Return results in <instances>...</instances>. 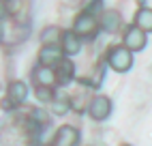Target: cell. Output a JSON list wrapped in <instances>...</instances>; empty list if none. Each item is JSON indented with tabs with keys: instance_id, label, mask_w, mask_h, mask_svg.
Here are the masks:
<instances>
[{
	"instance_id": "cell-3",
	"label": "cell",
	"mask_w": 152,
	"mask_h": 146,
	"mask_svg": "<svg viewBox=\"0 0 152 146\" xmlns=\"http://www.w3.org/2000/svg\"><path fill=\"white\" fill-rule=\"evenodd\" d=\"M146 41H148V35L141 28H137L135 24L129 26L124 30V35H122V45L126 49H131L133 54H137V52H141V49L146 47Z\"/></svg>"
},
{
	"instance_id": "cell-10",
	"label": "cell",
	"mask_w": 152,
	"mask_h": 146,
	"mask_svg": "<svg viewBox=\"0 0 152 146\" xmlns=\"http://www.w3.org/2000/svg\"><path fill=\"white\" fill-rule=\"evenodd\" d=\"M101 28L105 30V32L114 35L120 30V26H122V15H120L118 11H105L103 15H101Z\"/></svg>"
},
{
	"instance_id": "cell-1",
	"label": "cell",
	"mask_w": 152,
	"mask_h": 146,
	"mask_svg": "<svg viewBox=\"0 0 152 146\" xmlns=\"http://www.w3.org/2000/svg\"><path fill=\"white\" fill-rule=\"evenodd\" d=\"M107 65L116 73H126L133 67V52L126 49L124 45H114L107 52Z\"/></svg>"
},
{
	"instance_id": "cell-14",
	"label": "cell",
	"mask_w": 152,
	"mask_h": 146,
	"mask_svg": "<svg viewBox=\"0 0 152 146\" xmlns=\"http://www.w3.org/2000/svg\"><path fill=\"white\" fill-rule=\"evenodd\" d=\"M34 97L41 101V103H52V101L56 99L54 90H52V88H45V86H37V88H34Z\"/></svg>"
},
{
	"instance_id": "cell-4",
	"label": "cell",
	"mask_w": 152,
	"mask_h": 146,
	"mask_svg": "<svg viewBox=\"0 0 152 146\" xmlns=\"http://www.w3.org/2000/svg\"><path fill=\"white\" fill-rule=\"evenodd\" d=\"M99 26H101V24H99L90 13H79V15L75 17L73 28H71V30H73L77 37L86 39V37H92V35L96 32V28H99Z\"/></svg>"
},
{
	"instance_id": "cell-15",
	"label": "cell",
	"mask_w": 152,
	"mask_h": 146,
	"mask_svg": "<svg viewBox=\"0 0 152 146\" xmlns=\"http://www.w3.org/2000/svg\"><path fill=\"white\" fill-rule=\"evenodd\" d=\"M49 105H52V112H54V114L62 116V114H66V110L71 108V103H69V99H60V97H56L52 103H49Z\"/></svg>"
},
{
	"instance_id": "cell-8",
	"label": "cell",
	"mask_w": 152,
	"mask_h": 146,
	"mask_svg": "<svg viewBox=\"0 0 152 146\" xmlns=\"http://www.w3.org/2000/svg\"><path fill=\"white\" fill-rule=\"evenodd\" d=\"M7 97H9V101H11L13 105L24 103V101L28 99V86H26V82H22V80H13L11 84L7 86Z\"/></svg>"
},
{
	"instance_id": "cell-2",
	"label": "cell",
	"mask_w": 152,
	"mask_h": 146,
	"mask_svg": "<svg viewBox=\"0 0 152 146\" xmlns=\"http://www.w3.org/2000/svg\"><path fill=\"white\" fill-rule=\"evenodd\" d=\"M64 58H66V54H64V49H62L60 43H56V45H41V49H39V54H37L39 65L47 67V69H58V65Z\"/></svg>"
},
{
	"instance_id": "cell-13",
	"label": "cell",
	"mask_w": 152,
	"mask_h": 146,
	"mask_svg": "<svg viewBox=\"0 0 152 146\" xmlns=\"http://www.w3.org/2000/svg\"><path fill=\"white\" fill-rule=\"evenodd\" d=\"M62 35H64V30H60L58 26H49L41 32V41H43V45H56L62 41Z\"/></svg>"
},
{
	"instance_id": "cell-16",
	"label": "cell",
	"mask_w": 152,
	"mask_h": 146,
	"mask_svg": "<svg viewBox=\"0 0 152 146\" xmlns=\"http://www.w3.org/2000/svg\"><path fill=\"white\" fill-rule=\"evenodd\" d=\"M120 146H133V144H120Z\"/></svg>"
},
{
	"instance_id": "cell-9",
	"label": "cell",
	"mask_w": 152,
	"mask_h": 146,
	"mask_svg": "<svg viewBox=\"0 0 152 146\" xmlns=\"http://www.w3.org/2000/svg\"><path fill=\"white\" fill-rule=\"evenodd\" d=\"M34 82L37 86H45V88H52L56 82H58V75H56V69H47V67H41L39 65L34 69Z\"/></svg>"
},
{
	"instance_id": "cell-6",
	"label": "cell",
	"mask_w": 152,
	"mask_h": 146,
	"mask_svg": "<svg viewBox=\"0 0 152 146\" xmlns=\"http://www.w3.org/2000/svg\"><path fill=\"white\" fill-rule=\"evenodd\" d=\"M79 144V129L71 127V125H62L58 127L54 135V146H77Z\"/></svg>"
},
{
	"instance_id": "cell-7",
	"label": "cell",
	"mask_w": 152,
	"mask_h": 146,
	"mask_svg": "<svg viewBox=\"0 0 152 146\" xmlns=\"http://www.w3.org/2000/svg\"><path fill=\"white\" fill-rule=\"evenodd\" d=\"M82 43H84V39H82V37H77V35L73 32V30H64L62 41H60V45H62L64 54H66V58L75 56V54H79V52H82Z\"/></svg>"
},
{
	"instance_id": "cell-12",
	"label": "cell",
	"mask_w": 152,
	"mask_h": 146,
	"mask_svg": "<svg viewBox=\"0 0 152 146\" xmlns=\"http://www.w3.org/2000/svg\"><path fill=\"white\" fill-rule=\"evenodd\" d=\"M73 73H75V65H73V60H71V58H64V60L58 65V69H56L58 82H62V84L73 80Z\"/></svg>"
},
{
	"instance_id": "cell-11",
	"label": "cell",
	"mask_w": 152,
	"mask_h": 146,
	"mask_svg": "<svg viewBox=\"0 0 152 146\" xmlns=\"http://www.w3.org/2000/svg\"><path fill=\"white\" fill-rule=\"evenodd\" d=\"M133 24H135L137 28H141L146 35L152 32V9H150V7H141L139 11L135 13Z\"/></svg>"
},
{
	"instance_id": "cell-5",
	"label": "cell",
	"mask_w": 152,
	"mask_h": 146,
	"mask_svg": "<svg viewBox=\"0 0 152 146\" xmlns=\"http://www.w3.org/2000/svg\"><path fill=\"white\" fill-rule=\"evenodd\" d=\"M111 114V101L105 95H96L88 103V116L92 120H105Z\"/></svg>"
}]
</instances>
